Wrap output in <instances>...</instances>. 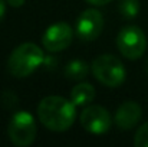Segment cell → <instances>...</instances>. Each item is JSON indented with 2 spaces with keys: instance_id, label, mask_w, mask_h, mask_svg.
Instances as JSON below:
<instances>
[{
  "instance_id": "6da1fadb",
  "label": "cell",
  "mask_w": 148,
  "mask_h": 147,
  "mask_svg": "<svg viewBox=\"0 0 148 147\" xmlns=\"http://www.w3.org/2000/svg\"><path fill=\"white\" fill-rule=\"evenodd\" d=\"M75 107L72 101L63 97H45L38 105V117L46 128L52 131H65L75 121Z\"/></svg>"
},
{
  "instance_id": "7a4b0ae2",
  "label": "cell",
  "mask_w": 148,
  "mask_h": 147,
  "mask_svg": "<svg viewBox=\"0 0 148 147\" xmlns=\"http://www.w3.org/2000/svg\"><path fill=\"white\" fill-rule=\"evenodd\" d=\"M45 62V53L33 42H25L14 49L7 61V69L14 78H25Z\"/></svg>"
},
{
  "instance_id": "3957f363",
  "label": "cell",
  "mask_w": 148,
  "mask_h": 147,
  "mask_svg": "<svg viewBox=\"0 0 148 147\" xmlns=\"http://www.w3.org/2000/svg\"><path fill=\"white\" fill-rule=\"evenodd\" d=\"M92 74L102 85L109 88L119 87L127 77V71L122 62L109 53L101 55L92 62Z\"/></svg>"
},
{
  "instance_id": "277c9868",
  "label": "cell",
  "mask_w": 148,
  "mask_h": 147,
  "mask_svg": "<svg viewBox=\"0 0 148 147\" xmlns=\"http://www.w3.org/2000/svg\"><path fill=\"white\" fill-rule=\"evenodd\" d=\"M36 133H38L36 121L29 111H17L12 115L7 127V134L14 146H30L36 139Z\"/></svg>"
},
{
  "instance_id": "5b68a950",
  "label": "cell",
  "mask_w": 148,
  "mask_h": 147,
  "mask_svg": "<svg viewBox=\"0 0 148 147\" xmlns=\"http://www.w3.org/2000/svg\"><path fill=\"white\" fill-rule=\"evenodd\" d=\"M116 48L128 59H138L147 49V38L138 26H125L116 36Z\"/></svg>"
},
{
  "instance_id": "8992f818",
  "label": "cell",
  "mask_w": 148,
  "mask_h": 147,
  "mask_svg": "<svg viewBox=\"0 0 148 147\" xmlns=\"http://www.w3.org/2000/svg\"><path fill=\"white\" fill-rule=\"evenodd\" d=\"M102 29H103V17L101 12L97 9L84 10L79 14L76 20V26H75V32L78 38L84 42L95 41L101 35Z\"/></svg>"
},
{
  "instance_id": "52a82bcc",
  "label": "cell",
  "mask_w": 148,
  "mask_h": 147,
  "mask_svg": "<svg viewBox=\"0 0 148 147\" xmlns=\"http://www.w3.org/2000/svg\"><path fill=\"white\" fill-rule=\"evenodd\" d=\"M81 124L88 133L101 136L111 128L112 118L108 110H105L103 107L89 105L81 112Z\"/></svg>"
},
{
  "instance_id": "ba28073f",
  "label": "cell",
  "mask_w": 148,
  "mask_h": 147,
  "mask_svg": "<svg viewBox=\"0 0 148 147\" xmlns=\"http://www.w3.org/2000/svg\"><path fill=\"white\" fill-rule=\"evenodd\" d=\"M72 38H73L72 28L65 22H59L46 29L42 38V43L49 52H60L72 43Z\"/></svg>"
},
{
  "instance_id": "9c48e42d",
  "label": "cell",
  "mask_w": 148,
  "mask_h": 147,
  "mask_svg": "<svg viewBox=\"0 0 148 147\" xmlns=\"http://www.w3.org/2000/svg\"><path fill=\"white\" fill-rule=\"evenodd\" d=\"M143 117V108L135 101H125L122 102L114 117V121L118 128L121 130H131L134 128Z\"/></svg>"
},
{
  "instance_id": "30bf717a",
  "label": "cell",
  "mask_w": 148,
  "mask_h": 147,
  "mask_svg": "<svg viewBox=\"0 0 148 147\" xmlns=\"http://www.w3.org/2000/svg\"><path fill=\"white\" fill-rule=\"evenodd\" d=\"M95 98V88L88 82H81L71 91V101L75 105H88Z\"/></svg>"
},
{
  "instance_id": "8fae6325",
  "label": "cell",
  "mask_w": 148,
  "mask_h": 147,
  "mask_svg": "<svg viewBox=\"0 0 148 147\" xmlns=\"http://www.w3.org/2000/svg\"><path fill=\"white\" fill-rule=\"evenodd\" d=\"M89 74V65L85 61H72L65 68V77L72 81H81Z\"/></svg>"
},
{
  "instance_id": "7c38bea8",
  "label": "cell",
  "mask_w": 148,
  "mask_h": 147,
  "mask_svg": "<svg viewBox=\"0 0 148 147\" xmlns=\"http://www.w3.org/2000/svg\"><path fill=\"white\" fill-rule=\"evenodd\" d=\"M118 9H119V13L124 17L132 19L140 12V1L138 0H119Z\"/></svg>"
},
{
  "instance_id": "4fadbf2b",
  "label": "cell",
  "mask_w": 148,
  "mask_h": 147,
  "mask_svg": "<svg viewBox=\"0 0 148 147\" xmlns=\"http://www.w3.org/2000/svg\"><path fill=\"white\" fill-rule=\"evenodd\" d=\"M134 144L137 147H148V123L143 124L134 137Z\"/></svg>"
},
{
  "instance_id": "5bb4252c",
  "label": "cell",
  "mask_w": 148,
  "mask_h": 147,
  "mask_svg": "<svg viewBox=\"0 0 148 147\" xmlns=\"http://www.w3.org/2000/svg\"><path fill=\"white\" fill-rule=\"evenodd\" d=\"M25 1L26 0H6V3L10 4L12 7H22L25 4Z\"/></svg>"
},
{
  "instance_id": "9a60e30c",
  "label": "cell",
  "mask_w": 148,
  "mask_h": 147,
  "mask_svg": "<svg viewBox=\"0 0 148 147\" xmlns=\"http://www.w3.org/2000/svg\"><path fill=\"white\" fill-rule=\"evenodd\" d=\"M85 1L89 3V4H94V6H103V4L112 1V0H85Z\"/></svg>"
},
{
  "instance_id": "2e32d148",
  "label": "cell",
  "mask_w": 148,
  "mask_h": 147,
  "mask_svg": "<svg viewBox=\"0 0 148 147\" xmlns=\"http://www.w3.org/2000/svg\"><path fill=\"white\" fill-rule=\"evenodd\" d=\"M4 1L6 0H0V22L4 17V13H6V3Z\"/></svg>"
},
{
  "instance_id": "e0dca14e",
  "label": "cell",
  "mask_w": 148,
  "mask_h": 147,
  "mask_svg": "<svg viewBox=\"0 0 148 147\" xmlns=\"http://www.w3.org/2000/svg\"><path fill=\"white\" fill-rule=\"evenodd\" d=\"M145 71H147V74H148V61H147V63H145Z\"/></svg>"
}]
</instances>
